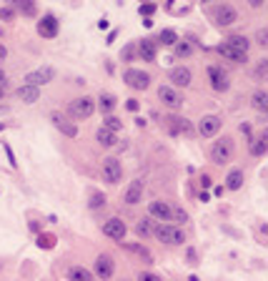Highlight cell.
<instances>
[{"label": "cell", "instance_id": "1", "mask_svg": "<svg viewBox=\"0 0 268 281\" xmlns=\"http://www.w3.org/2000/svg\"><path fill=\"white\" fill-rule=\"evenodd\" d=\"M153 234L163 241V244H171V246H178L185 241V234H183V228L178 226H173V223H160V226H155L153 228Z\"/></svg>", "mask_w": 268, "mask_h": 281}, {"label": "cell", "instance_id": "2", "mask_svg": "<svg viewBox=\"0 0 268 281\" xmlns=\"http://www.w3.org/2000/svg\"><path fill=\"white\" fill-rule=\"evenodd\" d=\"M231 156H233V141L231 138H221V141L213 143V148H210L213 163H228Z\"/></svg>", "mask_w": 268, "mask_h": 281}, {"label": "cell", "instance_id": "3", "mask_svg": "<svg viewBox=\"0 0 268 281\" xmlns=\"http://www.w3.org/2000/svg\"><path fill=\"white\" fill-rule=\"evenodd\" d=\"M68 111L75 118H88V116H93V111H95V100H90V98H75V100H70Z\"/></svg>", "mask_w": 268, "mask_h": 281}, {"label": "cell", "instance_id": "4", "mask_svg": "<svg viewBox=\"0 0 268 281\" xmlns=\"http://www.w3.org/2000/svg\"><path fill=\"white\" fill-rule=\"evenodd\" d=\"M125 83L128 86H133L136 91H146L150 83V75L146 70H138V68H128L125 70Z\"/></svg>", "mask_w": 268, "mask_h": 281}, {"label": "cell", "instance_id": "5", "mask_svg": "<svg viewBox=\"0 0 268 281\" xmlns=\"http://www.w3.org/2000/svg\"><path fill=\"white\" fill-rule=\"evenodd\" d=\"M213 18H216L218 25H231V23H236L238 13H236V8H231V5H216V8H213Z\"/></svg>", "mask_w": 268, "mask_h": 281}, {"label": "cell", "instance_id": "6", "mask_svg": "<svg viewBox=\"0 0 268 281\" xmlns=\"http://www.w3.org/2000/svg\"><path fill=\"white\" fill-rule=\"evenodd\" d=\"M103 178L108 184H118L120 178H123V168H120V163L116 158H105L103 161Z\"/></svg>", "mask_w": 268, "mask_h": 281}, {"label": "cell", "instance_id": "7", "mask_svg": "<svg viewBox=\"0 0 268 281\" xmlns=\"http://www.w3.org/2000/svg\"><path fill=\"white\" fill-rule=\"evenodd\" d=\"M50 78H53V68H38V70H33V73L25 75V86L38 88L43 83H50Z\"/></svg>", "mask_w": 268, "mask_h": 281}, {"label": "cell", "instance_id": "8", "mask_svg": "<svg viewBox=\"0 0 268 281\" xmlns=\"http://www.w3.org/2000/svg\"><path fill=\"white\" fill-rule=\"evenodd\" d=\"M125 231H128V226H125L120 219H108L103 223V234L111 236V239H116V241H120V239L125 236Z\"/></svg>", "mask_w": 268, "mask_h": 281}, {"label": "cell", "instance_id": "9", "mask_svg": "<svg viewBox=\"0 0 268 281\" xmlns=\"http://www.w3.org/2000/svg\"><path fill=\"white\" fill-rule=\"evenodd\" d=\"M158 98L168 106V108H176V106H180L183 103V98H180V93L176 91V88H171V86H160L158 88Z\"/></svg>", "mask_w": 268, "mask_h": 281}, {"label": "cell", "instance_id": "10", "mask_svg": "<svg viewBox=\"0 0 268 281\" xmlns=\"http://www.w3.org/2000/svg\"><path fill=\"white\" fill-rule=\"evenodd\" d=\"M50 123L56 125V128H58L60 133H65V136H70V138H73V136L78 133V128H75V125L70 123V121H68V118H65L63 113H58V111H56V113H50Z\"/></svg>", "mask_w": 268, "mask_h": 281}, {"label": "cell", "instance_id": "11", "mask_svg": "<svg viewBox=\"0 0 268 281\" xmlns=\"http://www.w3.org/2000/svg\"><path fill=\"white\" fill-rule=\"evenodd\" d=\"M113 271H116V266H113V261L108 259V256H98V261H95V274L100 276V279H111L113 276Z\"/></svg>", "mask_w": 268, "mask_h": 281}, {"label": "cell", "instance_id": "12", "mask_svg": "<svg viewBox=\"0 0 268 281\" xmlns=\"http://www.w3.org/2000/svg\"><path fill=\"white\" fill-rule=\"evenodd\" d=\"M38 33H40L43 38H53V35H58V20H56L53 15H45V18L38 23Z\"/></svg>", "mask_w": 268, "mask_h": 281}, {"label": "cell", "instance_id": "13", "mask_svg": "<svg viewBox=\"0 0 268 281\" xmlns=\"http://www.w3.org/2000/svg\"><path fill=\"white\" fill-rule=\"evenodd\" d=\"M171 83H176L178 88L191 86V70H188V68H183V65H176V68L171 70Z\"/></svg>", "mask_w": 268, "mask_h": 281}, {"label": "cell", "instance_id": "14", "mask_svg": "<svg viewBox=\"0 0 268 281\" xmlns=\"http://www.w3.org/2000/svg\"><path fill=\"white\" fill-rule=\"evenodd\" d=\"M208 78L216 91H226V88H228V75H226L221 68H208Z\"/></svg>", "mask_w": 268, "mask_h": 281}, {"label": "cell", "instance_id": "15", "mask_svg": "<svg viewBox=\"0 0 268 281\" xmlns=\"http://www.w3.org/2000/svg\"><path fill=\"white\" fill-rule=\"evenodd\" d=\"M218 131H221V118H218V116H206V118L201 121V133H203L206 138L216 136Z\"/></svg>", "mask_w": 268, "mask_h": 281}, {"label": "cell", "instance_id": "16", "mask_svg": "<svg viewBox=\"0 0 268 281\" xmlns=\"http://www.w3.org/2000/svg\"><path fill=\"white\" fill-rule=\"evenodd\" d=\"M148 211H150V216H155V219L171 221V206H168V203H163V201L148 203Z\"/></svg>", "mask_w": 268, "mask_h": 281}, {"label": "cell", "instance_id": "17", "mask_svg": "<svg viewBox=\"0 0 268 281\" xmlns=\"http://www.w3.org/2000/svg\"><path fill=\"white\" fill-rule=\"evenodd\" d=\"M218 53H221L223 58H228V61H236V63L246 61V53H240V50H236V48H231L228 43H221V45H218Z\"/></svg>", "mask_w": 268, "mask_h": 281}, {"label": "cell", "instance_id": "18", "mask_svg": "<svg viewBox=\"0 0 268 281\" xmlns=\"http://www.w3.org/2000/svg\"><path fill=\"white\" fill-rule=\"evenodd\" d=\"M141 196H143V184L141 181H133L130 186H128V191H125V203H138L141 201Z\"/></svg>", "mask_w": 268, "mask_h": 281}, {"label": "cell", "instance_id": "19", "mask_svg": "<svg viewBox=\"0 0 268 281\" xmlns=\"http://www.w3.org/2000/svg\"><path fill=\"white\" fill-rule=\"evenodd\" d=\"M68 279L70 281H93L88 269H83V266H70L68 269Z\"/></svg>", "mask_w": 268, "mask_h": 281}, {"label": "cell", "instance_id": "20", "mask_svg": "<svg viewBox=\"0 0 268 281\" xmlns=\"http://www.w3.org/2000/svg\"><path fill=\"white\" fill-rule=\"evenodd\" d=\"M138 48H141V58H143V61H153V58H155V53H158V48H155V43H153V40H141V43H138Z\"/></svg>", "mask_w": 268, "mask_h": 281}, {"label": "cell", "instance_id": "21", "mask_svg": "<svg viewBox=\"0 0 268 281\" xmlns=\"http://www.w3.org/2000/svg\"><path fill=\"white\" fill-rule=\"evenodd\" d=\"M38 95H40V91H38V88H33V86H23V88H18V98H20L23 103H35V100H38Z\"/></svg>", "mask_w": 268, "mask_h": 281}, {"label": "cell", "instance_id": "22", "mask_svg": "<svg viewBox=\"0 0 268 281\" xmlns=\"http://www.w3.org/2000/svg\"><path fill=\"white\" fill-rule=\"evenodd\" d=\"M226 186L231 188V191H238V188L243 186V173H240L238 168H233V171L226 176Z\"/></svg>", "mask_w": 268, "mask_h": 281}, {"label": "cell", "instance_id": "23", "mask_svg": "<svg viewBox=\"0 0 268 281\" xmlns=\"http://www.w3.org/2000/svg\"><path fill=\"white\" fill-rule=\"evenodd\" d=\"M168 131H171V133H188V131H191V123H188L185 118H171V121H168Z\"/></svg>", "mask_w": 268, "mask_h": 281}, {"label": "cell", "instance_id": "24", "mask_svg": "<svg viewBox=\"0 0 268 281\" xmlns=\"http://www.w3.org/2000/svg\"><path fill=\"white\" fill-rule=\"evenodd\" d=\"M98 143H100V146H116V143H118V138H116V133H113V131L100 128V131H98Z\"/></svg>", "mask_w": 268, "mask_h": 281}, {"label": "cell", "instance_id": "25", "mask_svg": "<svg viewBox=\"0 0 268 281\" xmlns=\"http://www.w3.org/2000/svg\"><path fill=\"white\" fill-rule=\"evenodd\" d=\"M226 43H228L231 48H236V50H240V53H246V50H248V40H246L243 35H231V38H228Z\"/></svg>", "mask_w": 268, "mask_h": 281}, {"label": "cell", "instance_id": "26", "mask_svg": "<svg viewBox=\"0 0 268 281\" xmlns=\"http://www.w3.org/2000/svg\"><path fill=\"white\" fill-rule=\"evenodd\" d=\"M266 148H268V138H266V136H261V138L251 146V154H253V156H263V154H266Z\"/></svg>", "mask_w": 268, "mask_h": 281}, {"label": "cell", "instance_id": "27", "mask_svg": "<svg viewBox=\"0 0 268 281\" xmlns=\"http://www.w3.org/2000/svg\"><path fill=\"white\" fill-rule=\"evenodd\" d=\"M253 106H256L258 111H266V108H268V95H266V91H256V93H253Z\"/></svg>", "mask_w": 268, "mask_h": 281}, {"label": "cell", "instance_id": "28", "mask_svg": "<svg viewBox=\"0 0 268 281\" xmlns=\"http://www.w3.org/2000/svg\"><path fill=\"white\" fill-rule=\"evenodd\" d=\"M38 246L40 249H53L56 246V236L53 234H40L38 236Z\"/></svg>", "mask_w": 268, "mask_h": 281}, {"label": "cell", "instance_id": "29", "mask_svg": "<svg viewBox=\"0 0 268 281\" xmlns=\"http://www.w3.org/2000/svg\"><path fill=\"white\" fill-rule=\"evenodd\" d=\"M103 203H105V196L98 193V191H93L90 193V209H103Z\"/></svg>", "mask_w": 268, "mask_h": 281}, {"label": "cell", "instance_id": "30", "mask_svg": "<svg viewBox=\"0 0 268 281\" xmlns=\"http://www.w3.org/2000/svg\"><path fill=\"white\" fill-rule=\"evenodd\" d=\"M160 43H166V45H176V43H178L176 31H163L160 33Z\"/></svg>", "mask_w": 268, "mask_h": 281}, {"label": "cell", "instance_id": "31", "mask_svg": "<svg viewBox=\"0 0 268 281\" xmlns=\"http://www.w3.org/2000/svg\"><path fill=\"white\" fill-rule=\"evenodd\" d=\"M136 228H138V234H141V236H150V234H153V226H150L148 219H141Z\"/></svg>", "mask_w": 268, "mask_h": 281}, {"label": "cell", "instance_id": "32", "mask_svg": "<svg viewBox=\"0 0 268 281\" xmlns=\"http://www.w3.org/2000/svg\"><path fill=\"white\" fill-rule=\"evenodd\" d=\"M120 118H116V116H108V118H105V128H108V131H113V133H116V131H120Z\"/></svg>", "mask_w": 268, "mask_h": 281}, {"label": "cell", "instance_id": "33", "mask_svg": "<svg viewBox=\"0 0 268 281\" xmlns=\"http://www.w3.org/2000/svg\"><path fill=\"white\" fill-rule=\"evenodd\" d=\"M125 249H128V251H136V253H141L143 259H148V261H150V253H148L146 249H143L141 244H125Z\"/></svg>", "mask_w": 268, "mask_h": 281}, {"label": "cell", "instance_id": "34", "mask_svg": "<svg viewBox=\"0 0 268 281\" xmlns=\"http://www.w3.org/2000/svg\"><path fill=\"white\" fill-rule=\"evenodd\" d=\"M113 106H116L113 95H103V98H100V108H103V111H113Z\"/></svg>", "mask_w": 268, "mask_h": 281}, {"label": "cell", "instance_id": "35", "mask_svg": "<svg viewBox=\"0 0 268 281\" xmlns=\"http://www.w3.org/2000/svg\"><path fill=\"white\" fill-rule=\"evenodd\" d=\"M191 50H193L191 43H176V53L178 56H191Z\"/></svg>", "mask_w": 268, "mask_h": 281}, {"label": "cell", "instance_id": "36", "mask_svg": "<svg viewBox=\"0 0 268 281\" xmlns=\"http://www.w3.org/2000/svg\"><path fill=\"white\" fill-rule=\"evenodd\" d=\"M266 65L268 61H258V65H256V78L258 81H266Z\"/></svg>", "mask_w": 268, "mask_h": 281}, {"label": "cell", "instance_id": "37", "mask_svg": "<svg viewBox=\"0 0 268 281\" xmlns=\"http://www.w3.org/2000/svg\"><path fill=\"white\" fill-rule=\"evenodd\" d=\"M256 40H258V45H263V48H266V45H268V31H266V28H261V31L256 33Z\"/></svg>", "mask_w": 268, "mask_h": 281}, {"label": "cell", "instance_id": "38", "mask_svg": "<svg viewBox=\"0 0 268 281\" xmlns=\"http://www.w3.org/2000/svg\"><path fill=\"white\" fill-rule=\"evenodd\" d=\"M18 3V8L23 10V13H35V8H33V3H28V0H15Z\"/></svg>", "mask_w": 268, "mask_h": 281}, {"label": "cell", "instance_id": "39", "mask_svg": "<svg viewBox=\"0 0 268 281\" xmlns=\"http://www.w3.org/2000/svg\"><path fill=\"white\" fill-rule=\"evenodd\" d=\"M171 219H176L178 223H185V214L178 211V209H171Z\"/></svg>", "mask_w": 268, "mask_h": 281}, {"label": "cell", "instance_id": "40", "mask_svg": "<svg viewBox=\"0 0 268 281\" xmlns=\"http://www.w3.org/2000/svg\"><path fill=\"white\" fill-rule=\"evenodd\" d=\"M138 281H160L155 274H150V271H143L141 276H138Z\"/></svg>", "mask_w": 268, "mask_h": 281}, {"label": "cell", "instance_id": "41", "mask_svg": "<svg viewBox=\"0 0 268 281\" xmlns=\"http://www.w3.org/2000/svg\"><path fill=\"white\" fill-rule=\"evenodd\" d=\"M0 18H3V20H10V18H13V10H10V8H3V10H0Z\"/></svg>", "mask_w": 268, "mask_h": 281}, {"label": "cell", "instance_id": "42", "mask_svg": "<svg viewBox=\"0 0 268 281\" xmlns=\"http://www.w3.org/2000/svg\"><path fill=\"white\" fill-rule=\"evenodd\" d=\"M125 108H128L130 113H136V111H138V100H133V98H130V100L125 103Z\"/></svg>", "mask_w": 268, "mask_h": 281}, {"label": "cell", "instance_id": "43", "mask_svg": "<svg viewBox=\"0 0 268 281\" xmlns=\"http://www.w3.org/2000/svg\"><path fill=\"white\" fill-rule=\"evenodd\" d=\"M153 10H155V5H143V8H141V13H143V15H153Z\"/></svg>", "mask_w": 268, "mask_h": 281}, {"label": "cell", "instance_id": "44", "mask_svg": "<svg viewBox=\"0 0 268 281\" xmlns=\"http://www.w3.org/2000/svg\"><path fill=\"white\" fill-rule=\"evenodd\" d=\"M5 53H8V50H5V48L0 45V58H5Z\"/></svg>", "mask_w": 268, "mask_h": 281}, {"label": "cell", "instance_id": "45", "mask_svg": "<svg viewBox=\"0 0 268 281\" xmlns=\"http://www.w3.org/2000/svg\"><path fill=\"white\" fill-rule=\"evenodd\" d=\"M0 81H5V75H3V73H0Z\"/></svg>", "mask_w": 268, "mask_h": 281}, {"label": "cell", "instance_id": "46", "mask_svg": "<svg viewBox=\"0 0 268 281\" xmlns=\"http://www.w3.org/2000/svg\"><path fill=\"white\" fill-rule=\"evenodd\" d=\"M3 128H5V123H0V131H3Z\"/></svg>", "mask_w": 268, "mask_h": 281}, {"label": "cell", "instance_id": "47", "mask_svg": "<svg viewBox=\"0 0 268 281\" xmlns=\"http://www.w3.org/2000/svg\"><path fill=\"white\" fill-rule=\"evenodd\" d=\"M0 98H3V88H0Z\"/></svg>", "mask_w": 268, "mask_h": 281}]
</instances>
